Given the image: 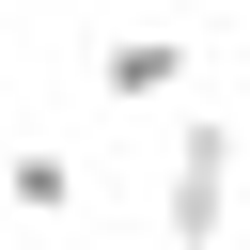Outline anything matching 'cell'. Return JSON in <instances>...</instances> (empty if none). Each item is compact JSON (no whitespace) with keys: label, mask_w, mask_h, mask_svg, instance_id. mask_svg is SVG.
<instances>
[{"label":"cell","mask_w":250,"mask_h":250,"mask_svg":"<svg viewBox=\"0 0 250 250\" xmlns=\"http://www.w3.org/2000/svg\"><path fill=\"white\" fill-rule=\"evenodd\" d=\"M234 141H250V125H219V109L172 125V172H156V234H172V250H219V219H234Z\"/></svg>","instance_id":"cell-1"},{"label":"cell","mask_w":250,"mask_h":250,"mask_svg":"<svg viewBox=\"0 0 250 250\" xmlns=\"http://www.w3.org/2000/svg\"><path fill=\"white\" fill-rule=\"evenodd\" d=\"M172 78H188V31H109V47H94V94H109V109H156Z\"/></svg>","instance_id":"cell-2"},{"label":"cell","mask_w":250,"mask_h":250,"mask_svg":"<svg viewBox=\"0 0 250 250\" xmlns=\"http://www.w3.org/2000/svg\"><path fill=\"white\" fill-rule=\"evenodd\" d=\"M0 203H16V219H62V203H78V156H62V141H16V156H0Z\"/></svg>","instance_id":"cell-3"}]
</instances>
